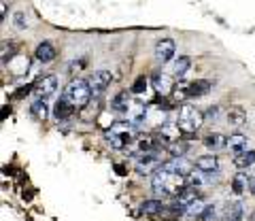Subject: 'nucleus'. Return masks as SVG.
Masks as SVG:
<instances>
[{
	"label": "nucleus",
	"instance_id": "1",
	"mask_svg": "<svg viewBox=\"0 0 255 221\" xmlns=\"http://www.w3.org/2000/svg\"><path fill=\"white\" fill-rule=\"evenodd\" d=\"M151 187H153V194L159 196V198H179L187 189V177L170 172L166 168H159L153 175Z\"/></svg>",
	"mask_w": 255,
	"mask_h": 221
},
{
	"label": "nucleus",
	"instance_id": "2",
	"mask_svg": "<svg viewBox=\"0 0 255 221\" xmlns=\"http://www.w3.org/2000/svg\"><path fill=\"white\" fill-rule=\"evenodd\" d=\"M134 125L128 121H115L113 125H109L105 130V138L109 140V145L117 149V151H124L134 143Z\"/></svg>",
	"mask_w": 255,
	"mask_h": 221
},
{
	"label": "nucleus",
	"instance_id": "3",
	"mask_svg": "<svg viewBox=\"0 0 255 221\" xmlns=\"http://www.w3.org/2000/svg\"><path fill=\"white\" fill-rule=\"evenodd\" d=\"M92 96L94 94H92L90 83L83 81V79H75V81H70L66 85V90H64V98H66L75 109H83L87 102L92 100Z\"/></svg>",
	"mask_w": 255,
	"mask_h": 221
},
{
	"label": "nucleus",
	"instance_id": "4",
	"mask_svg": "<svg viewBox=\"0 0 255 221\" xmlns=\"http://www.w3.org/2000/svg\"><path fill=\"white\" fill-rule=\"evenodd\" d=\"M202 121H204V115L194 105H183L179 109V121L177 123L183 132H196L202 125Z\"/></svg>",
	"mask_w": 255,
	"mask_h": 221
},
{
	"label": "nucleus",
	"instance_id": "5",
	"mask_svg": "<svg viewBox=\"0 0 255 221\" xmlns=\"http://www.w3.org/2000/svg\"><path fill=\"white\" fill-rule=\"evenodd\" d=\"M159 164H162V155L159 151H149V153H140L134 157V168H136L138 175H151V172L159 170Z\"/></svg>",
	"mask_w": 255,
	"mask_h": 221
},
{
	"label": "nucleus",
	"instance_id": "6",
	"mask_svg": "<svg viewBox=\"0 0 255 221\" xmlns=\"http://www.w3.org/2000/svg\"><path fill=\"white\" fill-rule=\"evenodd\" d=\"M55 92H58V77L47 75V77L36 79V83H34V96L38 100H49L51 96H55Z\"/></svg>",
	"mask_w": 255,
	"mask_h": 221
},
{
	"label": "nucleus",
	"instance_id": "7",
	"mask_svg": "<svg viewBox=\"0 0 255 221\" xmlns=\"http://www.w3.org/2000/svg\"><path fill=\"white\" fill-rule=\"evenodd\" d=\"M243 215H245V211L238 200H226L219 204V219L221 221H241Z\"/></svg>",
	"mask_w": 255,
	"mask_h": 221
},
{
	"label": "nucleus",
	"instance_id": "8",
	"mask_svg": "<svg viewBox=\"0 0 255 221\" xmlns=\"http://www.w3.org/2000/svg\"><path fill=\"white\" fill-rule=\"evenodd\" d=\"M128 123H132L134 128H142L147 121V107H145V102H140V100H132V105L130 109H128Z\"/></svg>",
	"mask_w": 255,
	"mask_h": 221
},
{
	"label": "nucleus",
	"instance_id": "9",
	"mask_svg": "<svg viewBox=\"0 0 255 221\" xmlns=\"http://www.w3.org/2000/svg\"><path fill=\"white\" fill-rule=\"evenodd\" d=\"M111 81H113V75H111L109 70H98V73H94L90 77V81H87V83H90L94 96H98V94H102V92L109 88Z\"/></svg>",
	"mask_w": 255,
	"mask_h": 221
},
{
	"label": "nucleus",
	"instance_id": "10",
	"mask_svg": "<svg viewBox=\"0 0 255 221\" xmlns=\"http://www.w3.org/2000/svg\"><path fill=\"white\" fill-rule=\"evenodd\" d=\"M174 51H177V45H174L172 38H162L157 45H155V60L157 62H170L174 58Z\"/></svg>",
	"mask_w": 255,
	"mask_h": 221
},
{
	"label": "nucleus",
	"instance_id": "11",
	"mask_svg": "<svg viewBox=\"0 0 255 221\" xmlns=\"http://www.w3.org/2000/svg\"><path fill=\"white\" fill-rule=\"evenodd\" d=\"M181 128H179V123H164L162 128H159L157 132V138L162 140V143H179V136H181Z\"/></svg>",
	"mask_w": 255,
	"mask_h": 221
},
{
	"label": "nucleus",
	"instance_id": "12",
	"mask_svg": "<svg viewBox=\"0 0 255 221\" xmlns=\"http://www.w3.org/2000/svg\"><path fill=\"white\" fill-rule=\"evenodd\" d=\"M34 55H36V60L41 62V64H49V62L55 60V47L49 41H45V43H41V45L36 47Z\"/></svg>",
	"mask_w": 255,
	"mask_h": 221
},
{
	"label": "nucleus",
	"instance_id": "13",
	"mask_svg": "<svg viewBox=\"0 0 255 221\" xmlns=\"http://www.w3.org/2000/svg\"><path fill=\"white\" fill-rule=\"evenodd\" d=\"M75 107L73 105H70V102L66 100V98H60L58 102H55V109H53V117H55V119H58V121H62V119H68V117L70 115H73L75 113Z\"/></svg>",
	"mask_w": 255,
	"mask_h": 221
},
{
	"label": "nucleus",
	"instance_id": "14",
	"mask_svg": "<svg viewBox=\"0 0 255 221\" xmlns=\"http://www.w3.org/2000/svg\"><path fill=\"white\" fill-rule=\"evenodd\" d=\"M196 168L202 170V172H209V175H213V172L219 170V160L215 155H200L196 160Z\"/></svg>",
	"mask_w": 255,
	"mask_h": 221
},
{
	"label": "nucleus",
	"instance_id": "15",
	"mask_svg": "<svg viewBox=\"0 0 255 221\" xmlns=\"http://www.w3.org/2000/svg\"><path fill=\"white\" fill-rule=\"evenodd\" d=\"M153 88H155L157 94H162V98L168 96V94L172 92V79L168 75H164V73H157L153 77Z\"/></svg>",
	"mask_w": 255,
	"mask_h": 221
},
{
	"label": "nucleus",
	"instance_id": "16",
	"mask_svg": "<svg viewBox=\"0 0 255 221\" xmlns=\"http://www.w3.org/2000/svg\"><path fill=\"white\" fill-rule=\"evenodd\" d=\"M249 143H247V136H243V134H232V136H228V149L236 155H241L245 151H249Z\"/></svg>",
	"mask_w": 255,
	"mask_h": 221
},
{
	"label": "nucleus",
	"instance_id": "17",
	"mask_svg": "<svg viewBox=\"0 0 255 221\" xmlns=\"http://www.w3.org/2000/svg\"><path fill=\"white\" fill-rule=\"evenodd\" d=\"M204 147H206V149H211V151L228 149V136H223V134H219V132L209 134V136H204Z\"/></svg>",
	"mask_w": 255,
	"mask_h": 221
},
{
	"label": "nucleus",
	"instance_id": "18",
	"mask_svg": "<svg viewBox=\"0 0 255 221\" xmlns=\"http://www.w3.org/2000/svg\"><path fill=\"white\" fill-rule=\"evenodd\" d=\"M166 170L170 172H177V175H183V177H189L191 175V164H187L183 157H172V160L164 166Z\"/></svg>",
	"mask_w": 255,
	"mask_h": 221
},
{
	"label": "nucleus",
	"instance_id": "19",
	"mask_svg": "<svg viewBox=\"0 0 255 221\" xmlns=\"http://www.w3.org/2000/svg\"><path fill=\"white\" fill-rule=\"evenodd\" d=\"M28 58H21V55H17V58H13L9 64H6V68H9V73L11 75H15V77H23L28 73V68H30V64H28Z\"/></svg>",
	"mask_w": 255,
	"mask_h": 221
},
{
	"label": "nucleus",
	"instance_id": "20",
	"mask_svg": "<svg viewBox=\"0 0 255 221\" xmlns=\"http://www.w3.org/2000/svg\"><path fill=\"white\" fill-rule=\"evenodd\" d=\"M130 105H132V100H130V96H128L126 92H119L117 96L111 100V109L117 110V113H128Z\"/></svg>",
	"mask_w": 255,
	"mask_h": 221
},
{
	"label": "nucleus",
	"instance_id": "21",
	"mask_svg": "<svg viewBox=\"0 0 255 221\" xmlns=\"http://www.w3.org/2000/svg\"><path fill=\"white\" fill-rule=\"evenodd\" d=\"M234 164H236V168H238V170L251 168V166L255 164V151H253V149H249V151H245V153H241V155H236Z\"/></svg>",
	"mask_w": 255,
	"mask_h": 221
},
{
	"label": "nucleus",
	"instance_id": "22",
	"mask_svg": "<svg viewBox=\"0 0 255 221\" xmlns=\"http://www.w3.org/2000/svg\"><path fill=\"white\" fill-rule=\"evenodd\" d=\"M247 119V115H245V110L243 109H238V107H232L228 110V123L230 125H234V128H241V125L245 123Z\"/></svg>",
	"mask_w": 255,
	"mask_h": 221
},
{
	"label": "nucleus",
	"instance_id": "23",
	"mask_svg": "<svg viewBox=\"0 0 255 221\" xmlns=\"http://www.w3.org/2000/svg\"><path fill=\"white\" fill-rule=\"evenodd\" d=\"M249 187H251V179H247L245 175H236L234 177V181H232V192L236 196L247 194V189H249Z\"/></svg>",
	"mask_w": 255,
	"mask_h": 221
},
{
	"label": "nucleus",
	"instance_id": "24",
	"mask_svg": "<svg viewBox=\"0 0 255 221\" xmlns=\"http://www.w3.org/2000/svg\"><path fill=\"white\" fill-rule=\"evenodd\" d=\"M189 68H191V60L187 58V55H181V58H179V60L172 64V75L177 77V79H181L183 75L187 73Z\"/></svg>",
	"mask_w": 255,
	"mask_h": 221
},
{
	"label": "nucleus",
	"instance_id": "25",
	"mask_svg": "<svg viewBox=\"0 0 255 221\" xmlns=\"http://www.w3.org/2000/svg\"><path fill=\"white\" fill-rule=\"evenodd\" d=\"M206 207H209V204H204L202 198H196L191 204H187L185 215H187V217H202V213L206 211Z\"/></svg>",
	"mask_w": 255,
	"mask_h": 221
},
{
	"label": "nucleus",
	"instance_id": "26",
	"mask_svg": "<svg viewBox=\"0 0 255 221\" xmlns=\"http://www.w3.org/2000/svg\"><path fill=\"white\" fill-rule=\"evenodd\" d=\"M30 110H32V115H34L36 119H47V115H49V107H47V102L45 100H38V98L32 102Z\"/></svg>",
	"mask_w": 255,
	"mask_h": 221
},
{
	"label": "nucleus",
	"instance_id": "27",
	"mask_svg": "<svg viewBox=\"0 0 255 221\" xmlns=\"http://www.w3.org/2000/svg\"><path fill=\"white\" fill-rule=\"evenodd\" d=\"M140 211L145 213V215H159V213L164 211V204H162V200H147V202H142V207H140Z\"/></svg>",
	"mask_w": 255,
	"mask_h": 221
},
{
	"label": "nucleus",
	"instance_id": "28",
	"mask_svg": "<svg viewBox=\"0 0 255 221\" xmlns=\"http://www.w3.org/2000/svg\"><path fill=\"white\" fill-rule=\"evenodd\" d=\"M15 51H17V45H15V43H9V41L2 43V64L4 66L15 58Z\"/></svg>",
	"mask_w": 255,
	"mask_h": 221
},
{
	"label": "nucleus",
	"instance_id": "29",
	"mask_svg": "<svg viewBox=\"0 0 255 221\" xmlns=\"http://www.w3.org/2000/svg\"><path fill=\"white\" fill-rule=\"evenodd\" d=\"M187 145L185 143H172V145H168V153L172 155V157H183L187 153Z\"/></svg>",
	"mask_w": 255,
	"mask_h": 221
},
{
	"label": "nucleus",
	"instance_id": "30",
	"mask_svg": "<svg viewBox=\"0 0 255 221\" xmlns=\"http://www.w3.org/2000/svg\"><path fill=\"white\" fill-rule=\"evenodd\" d=\"M217 215H219V207H217V204H209L206 211L202 213V221H215V219H217Z\"/></svg>",
	"mask_w": 255,
	"mask_h": 221
},
{
	"label": "nucleus",
	"instance_id": "31",
	"mask_svg": "<svg viewBox=\"0 0 255 221\" xmlns=\"http://www.w3.org/2000/svg\"><path fill=\"white\" fill-rule=\"evenodd\" d=\"M145 90H147V79L145 77H138L136 81H134V85H132V94H145Z\"/></svg>",
	"mask_w": 255,
	"mask_h": 221
},
{
	"label": "nucleus",
	"instance_id": "32",
	"mask_svg": "<svg viewBox=\"0 0 255 221\" xmlns=\"http://www.w3.org/2000/svg\"><path fill=\"white\" fill-rule=\"evenodd\" d=\"M204 119H209V121H217V119H219V107H209V109H206Z\"/></svg>",
	"mask_w": 255,
	"mask_h": 221
},
{
	"label": "nucleus",
	"instance_id": "33",
	"mask_svg": "<svg viewBox=\"0 0 255 221\" xmlns=\"http://www.w3.org/2000/svg\"><path fill=\"white\" fill-rule=\"evenodd\" d=\"M13 21H15V26L17 28H28V21H26V15L23 13H15V17H13Z\"/></svg>",
	"mask_w": 255,
	"mask_h": 221
},
{
	"label": "nucleus",
	"instance_id": "34",
	"mask_svg": "<svg viewBox=\"0 0 255 221\" xmlns=\"http://www.w3.org/2000/svg\"><path fill=\"white\" fill-rule=\"evenodd\" d=\"M30 90H34V85H26V88H19L17 92H15V98H26V94Z\"/></svg>",
	"mask_w": 255,
	"mask_h": 221
},
{
	"label": "nucleus",
	"instance_id": "35",
	"mask_svg": "<svg viewBox=\"0 0 255 221\" xmlns=\"http://www.w3.org/2000/svg\"><path fill=\"white\" fill-rule=\"evenodd\" d=\"M249 192H251V194H253V196H255V177H253V179H251V187H249Z\"/></svg>",
	"mask_w": 255,
	"mask_h": 221
},
{
	"label": "nucleus",
	"instance_id": "36",
	"mask_svg": "<svg viewBox=\"0 0 255 221\" xmlns=\"http://www.w3.org/2000/svg\"><path fill=\"white\" fill-rule=\"evenodd\" d=\"M251 221H255V213H253V217H251Z\"/></svg>",
	"mask_w": 255,
	"mask_h": 221
}]
</instances>
